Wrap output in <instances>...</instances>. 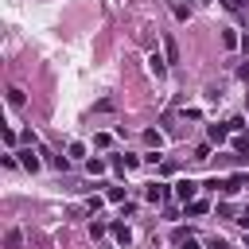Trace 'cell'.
Returning a JSON list of instances; mask_svg holds the SVG:
<instances>
[{"instance_id":"484cf974","label":"cell","mask_w":249,"mask_h":249,"mask_svg":"<svg viewBox=\"0 0 249 249\" xmlns=\"http://www.w3.org/2000/svg\"><path fill=\"white\" fill-rule=\"evenodd\" d=\"M245 249H249V233H245Z\"/></svg>"},{"instance_id":"9c48e42d","label":"cell","mask_w":249,"mask_h":249,"mask_svg":"<svg viewBox=\"0 0 249 249\" xmlns=\"http://www.w3.org/2000/svg\"><path fill=\"white\" fill-rule=\"evenodd\" d=\"M144 144L160 152V144H163V132H156V128H144Z\"/></svg>"},{"instance_id":"4fadbf2b","label":"cell","mask_w":249,"mask_h":249,"mask_svg":"<svg viewBox=\"0 0 249 249\" xmlns=\"http://www.w3.org/2000/svg\"><path fill=\"white\" fill-rule=\"evenodd\" d=\"M105 167H109V163H105V160H86V171H89V175H101V171H105Z\"/></svg>"},{"instance_id":"7a4b0ae2","label":"cell","mask_w":249,"mask_h":249,"mask_svg":"<svg viewBox=\"0 0 249 249\" xmlns=\"http://www.w3.org/2000/svg\"><path fill=\"white\" fill-rule=\"evenodd\" d=\"M249 187V175H230V179H222V191L226 195H237V191H245Z\"/></svg>"},{"instance_id":"44dd1931","label":"cell","mask_w":249,"mask_h":249,"mask_svg":"<svg viewBox=\"0 0 249 249\" xmlns=\"http://www.w3.org/2000/svg\"><path fill=\"white\" fill-rule=\"evenodd\" d=\"M233 148H237V152H245V148H249V136H241V132H237V136H233Z\"/></svg>"},{"instance_id":"5b68a950","label":"cell","mask_w":249,"mask_h":249,"mask_svg":"<svg viewBox=\"0 0 249 249\" xmlns=\"http://www.w3.org/2000/svg\"><path fill=\"white\" fill-rule=\"evenodd\" d=\"M144 198H148V202H163V198H167V187H163V183H148V187H144Z\"/></svg>"},{"instance_id":"ac0fdd59","label":"cell","mask_w":249,"mask_h":249,"mask_svg":"<svg viewBox=\"0 0 249 249\" xmlns=\"http://www.w3.org/2000/svg\"><path fill=\"white\" fill-rule=\"evenodd\" d=\"M105 230H109V226H105V222H89V237H93V241H97V237H101V233H105Z\"/></svg>"},{"instance_id":"d4e9b609","label":"cell","mask_w":249,"mask_h":249,"mask_svg":"<svg viewBox=\"0 0 249 249\" xmlns=\"http://www.w3.org/2000/svg\"><path fill=\"white\" fill-rule=\"evenodd\" d=\"M183 249H198V241H195V237H187V241H183Z\"/></svg>"},{"instance_id":"8fae6325","label":"cell","mask_w":249,"mask_h":249,"mask_svg":"<svg viewBox=\"0 0 249 249\" xmlns=\"http://www.w3.org/2000/svg\"><path fill=\"white\" fill-rule=\"evenodd\" d=\"M163 54H167V62H179V47H175V39H163Z\"/></svg>"},{"instance_id":"cb8c5ba5","label":"cell","mask_w":249,"mask_h":249,"mask_svg":"<svg viewBox=\"0 0 249 249\" xmlns=\"http://www.w3.org/2000/svg\"><path fill=\"white\" fill-rule=\"evenodd\" d=\"M210 249H230V245H226L222 237H214V241H210Z\"/></svg>"},{"instance_id":"7c38bea8","label":"cell","mask_w":249,"mask_h":249,"mask_svg":"<svg viewBox=\"0 0 249 249\" xmlns=\"http://www.w3.org/2000/svg\"><path fill=\"white\" fill-rule=\"evenodd\" d=\"M222 43H226V51H233V47H241V39H237V31H222Z\"/></svg>"},{"instance_id":"30bf717a","label":"cell","mask_w":249,"mask_h":249,"mask_svg":"<svg viewBox=\"0 0 249 249\" xmlns=\"http://www.w3.org/2000/svg\"><path fill=\"white\" fill-rule=\"evenodd\" d=\"M136 163H140L136 156H117V160H113V167H117V171H128V167H136Z\"/></svg>"},{"instance_id":"52a82bcc","label":"cell","mask_w":249,"mask_h":249,"mask_svg":"<svg viewBox=\"0 0 249 249\" xmlns=\"http://www.w3.org/2000/svg\"><path fill=\"white\" fill-rule=\"evenodd\" d=\"M4 245H8V249H23V233H19L16 226H12V230L4 233Z\"/></svg>"},{"instance_id":"2e32d148","label":"cell","mask_w":249,"mask_h":249,"mask_svg":"<svg viewBox=\"0 0 249 249\" xmlns=\"http://www.w3.org/2000/svg\"><path fill=\"white\" fill-rule=\"evenodd\" d=\"M210 140L222 144V140H226V128H222V124H210Z\"/></svg>"},{"instance_id":"603a6c76","label":"cell","mask_w":249,"mask_h":249,"mask_svg":"<svg viewBox=\"0 0 249 249\" xmlns=\"http://www.w3.org/2000/svg\"><path fill=\"white\" fill-rule=\"evenodd\" d=\"M237 222H241V226H245V233H249V210H241V214H237Z\"/></svg>"},{"instance_id":"5bb4252c","label":"cell","mask_w":249,"mask_h":249,"mask_svg":"<svg viewBox=\"0 0 249 249\" xmlns=\"http://www.w3.org/2000/svg\"><path fill=\"white\" fill-rule=\"evenodd\" d=\"M171 12H175V19H187V16H191V8H187L183 0H171Z\"/></svg>"},{"instance_id":"3957f363","label":"cell","mask_w":249,"mask_h":249,"mask_svg":"<svg viewBox=\"0 0 249 249\" xmlns=\"http://www.w3.org/2000/svg\"><path fill=\"white\" fill-rule=\"evenodd\" d=\"M109 233H113V241H117V245H128V241H132V230H128L124 222H113V226H109Z\"/></svg>"},{"instance_id":"8992f818","label":"cell","mask_w":249,"mask_h":249,"mask_svg":"<svg viewBox=\"0 0 249 249\" xmlns=\"http://www.w3.org/2000/svg\"><path fill=\"white\" fill-rule=\"evenodd\" d=\"M19 156V167H27V171H39V160L31 156V148H23V152H16Z\"/></svg>"},{"instance_id":"277c9868","label":"cell","mask_w":249,"mask_h":249,"mask_svg":"<svg viewBox=\"0 0 249 249\" xmlns=\"http://www.w3.org/2000/svg\"><path fill=\"white\" fill-rule=\"evenodd\" d=\"M148 70H152V74H156V78H163V74H167V58H163V54H156V51H152V54H148Z\"/></svg>"},{"instance_id":"9a60e30c","label":"cell","mask_w":249,"mask_h":249,"mask_svg":"<svg viewBox=\"0 0 249 249\" xmlns=\"http://www.w3.org/2000/svg\"><path fill=\"white\" fill-rule=\"evenodd\" d=\"M206 210H210V206H206L202 198H195V202H187V214H206Z\"/></svg>"},{"instance_id":"d6986e66","label":"cell","mask_w":249,"mask_h":249,"mask_svg":"<svg viewBox=\"0 0 249 249\" xmlns=\"http://www.w3.org/2000/svg\"><path fill=\"white\" fill-rule=\"evenodd\" d=\"M226 8H233V12H249V0H222Z\"/></svg>"},{"instance_id":"7402d4cb","label":"cell","mask_w":249,"mask_h":249,"mask_svg":"<svg viewBox=\"0 0 249 249\" xmlns=\"http://www.w3.org/2000/svg\"><path fill=\"white\" fill-rule=\"evenodd\" d=\"M195 160H210V144H198L195 148Z\"/></svg>"},{"instance_id":"e0dca14e","label":"cell","mask_w":249,"mask_h":249,"mask_svg":"<svg viewBox=\"0 0 249 249\" xmlns=\"http://www.w3.org/2000/svg\"><path fill=\"white\" fill-rule=\"evenodd\" d=\"M105 198H109V202H124V187H109Z\"/></svg>"},{"instance_id":"6da1fadb","label":"cell","mask_w":249,"mask_h":249,"mask_svg":"<svg viewBox=\"0 0 249 249\" xmlns=\"http://www.w3.org/2000/svg\"><path fill=\"white\" fill-rule=\"evenodd\" d=\"M195 191H198V183H195V179H179V183H175V198H179L183 206H187V202H195Z\"/></svg>"},{"instance_id":"ba28073f","label":"cell","mask_w":249,"mask_h":249,"mask_svg":"<svg viewBox=\"0 0 249 249\" xmlns=\"http://www.w3.org/2000/svg\"><path fill=\"white\" fill-rule=\"evenodd\" d=\"M23 101H27V93H23L19 86H8V105H16V109H19Z\"/></svg>"},{"instance_id":"ffe728a7","label":"cell","mask_w":249,"mask_h":249,"mask_svg":"<svg viewBox=\"0 0 249 249\" xmlns=\"http://www.w3.org/2000/svg\"><path fill=\"white\" fill-rule=\"evenodd\" d=\"M93 113H113V97H105V101H97V105H93Z\"/></svg>"}]
</instances>
